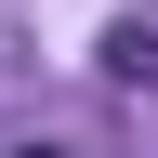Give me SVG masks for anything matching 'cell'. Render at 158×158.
<instances>
[{"instance_id":"7a4b0ae2","label":"cell","mask_w":158,"mask_h":158,"mask_svg":"<svg viewBox=\"0 0 158 158\" xmlns=\"http://www.w3.org/2000/svg\"><path fill=\"white\" fill-rule=\"evenodd\" d=\"M13 158H66V145H13Z\"/></svg>"},{"instance_id":"6da1fadb","label":"cell","mask_w":158,"mask_h":158,"mask_svg":"<svg viewBox=\"0 0 158 158\" xmlns=\"http://www.w3.org/2000/svg\"><path fill=\"white\" fill-rule=\"evenodd\" d=\"M106 79L118 92H158V13H118L106 27Z\"/></svg>"}]
</instances>
